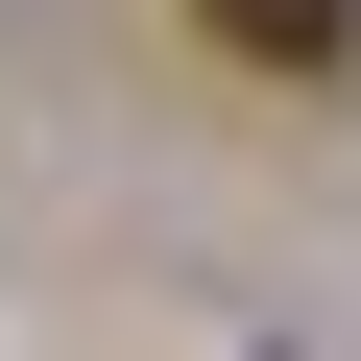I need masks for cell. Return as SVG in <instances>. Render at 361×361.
<instances>
[{"instance_id":"cell-1","label":"cell","mask_w":361,"mask_h":361,"mask_svg":"<svg viewBox=\"0 0 361 361\" xmlns=\"http://www.w3.org/2000/svg\"><path fill=\"white\" fill-rule=\"evenodd\" d=\"M193 25H217L241 73H337V49H361V0H193Z\"/></svg>"}]
</instances>
